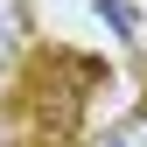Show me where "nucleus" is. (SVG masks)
<instances>
[{
	"mask_svg": "<svg viewBox=\"0 0 147 147\" xmlns=\"http://www.w3.org/2000/svg\"><path fill=\"white\" fill-rule=\"evenodd\" d=\"M21 35H28V0H0V63H14Z\"/></svg>",
	"mask_w": 147,
	"mask_h": 147,
	"instance_id": "f257e3e1",
	"label": "nucleus"
},
{
	"mask_svg": "<svg viewBox=\"0 0 147 147\" xmlns=\"http://www.w3.org/2000/svg\"><path fill=\"white\" fill-rule=\"evenodd\" d=\"M98 21L119 35V42H133L140 35V14H133V0H98Z\"/></svg>",
	"mask_w": 147,
	"mask_h": 147,
	"instance_id": "f03ea898",
	"label": "nucleus"
},
{
	"mask_svg": "<svg viewBox=\"0 0 147 147\" xmlns=\"http://www.w3.org/2000/svg\"><path fill=\"white\" fill-rule=\"evenodd\" d=\"M98 147H147V112H140V119H126V126H112Z\"/></svg>",
	"mask_w": 147,
	"mask_h": 147,
	"instance_id": "7ed1b4c3",
	"label": "nucleus"
}]
</instances>
